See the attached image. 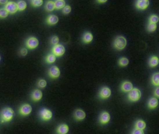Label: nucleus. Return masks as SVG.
Returning a JSON list of instances; mask_svg holds the SVG:
<instances>
[{"label": "nucleus", "mask_w": 159, "mask_h": 134, "mask_svg": "<svg viewBox=\"0 0 159 134\" xmlns=\"http://www.w3.org/2000/svg\"><path fill=\"white\" fill-rule=\"evenodd\" d=\"M31 4L35 7H38L43 5V0H31Z\"/></svg>", "instance_id": "27"}, {"label": "nucleus", "mask_w": 159, "mask_h": 134, "mask_svg": "<svg viewBox=\"0 0 159 134\" xmlns=\"http://www.w3.org/2000/svg\"><path fill=\"white\" fill-rule=\"evenodd\" d=\"M158 99L156 98V97L150 98L149 102H148V107L151 109H156V107L158 106Z\"/></svg>", "instance_id": "16"}, {"label": "nucleus", "mask_w": 159, "mask_h": 134, "mask_svg": "<svg viewBox=\"0 0 159 134\" xmlns=\"http://www.w3.org/2000/svg\"><path fill=\"white\" fill-rule=\"evenodd\" d=\"M129 63V60L125 57H122L119 60V65L120 66H122V67H124V66H127Z\"/></svg>", "instance_id": "28"}, {"label": "nucleus", "mask_w": 159, "mask_h": 134, "mask_svg": "<svg viewBox=\"0 0 159 134\" xmlns=\"http://www.w3.org/2000/svg\"><path fill=\"white\" fill-rule=\"evenodd\" d=\"M75 117L77 120H83L86 117V113L81 109H77L75 112Z\"/></svg>", "instance_id": "14"}, {"label": "nucleus", "mask_w": 159, "mask_h": 134, "mask_svg": "<svg viewBox=\"0 0 159 134\" xmlns=\"http://www.w3.org/2000/svg\"><path fill=\"white\" fill-rule=\"evenodd\" d=\"M141 96H142V93L140 90L137 88H133L131 91L129 92L127 97L130 101L134 102V101H138L140 99Z\"/></svg>", "instance_id": "2"}, {"label": "nucleus", "mask_w": 159, "mask_h": 134, "mask_svg": "<svg viewBox=\"0 0 159 134\" xmlns=\"http://www.w3.org/2000/svg\"><path fill=\"white\" fill-rule=\"evenodd\" d=\"M19 112H20V114L23 115V116H27L32 112V107L29 104H24L20 108Z\"/></svg>", "instance_id": "11"}, {"label": "nucleus", "mask_w": 159, "mask_h": 134, "mask_svg": "<svg viewBox=\"0 0 159 134\" xmlns=\"http://www.w3.org/2000/svg\"><path fill=\"white\" fill-rule=\"evenodd\" d=\"M60 74H61V72H60V70L56 66H52L49 70V76L52 77L53 78H58L60 76Z\"/></svg>", "instance_id": "9"}, {"label": "nucleus", "mask_w": 159, "mask_h": 134, "mask_svg": "<svg viewBox=\"0 0 159 134\" xmlns=\"http://www.w3.org/2000/svg\"><path fill=\"white\" fill-rule=\"evenodd\" d=\"M133 134H142V133H144V132H143V130H140V129H138V128H136L135 131H133Z\"/></svg>", "instance_id": "35"}, {"label": "nucleus", "mask_w": 159, "mask_h": 134, "mask_svg": "<svg viewBox=\"0 0 159 134\" xmlns=\"http://www.w3.org/2000/svg\"><path fill=\"white\" fill-rule=\"evenodd\" d=\"M93 40V35L92 34L90 33V32H86L84 34L83 37V40L84 43H91Z\"/></svg>", "instance_id": "19"}, {"label": "nucleus", "mask_w": 159, "mask_h": 134, "mask_svg": "<svg viewBox=\"0 0 159 134\" xmlns=\"http://www.w3.org/2000/svg\"><path fill=\"white\" fill-rule=\"evenodd\" d=\"M38 86H39V87H41V88H44L45 86H46V81H45V80H44V79L40 80L39 82H38Z\"/></svg>", "instance_id": "32"}, {"label": "nucleus", "mask_w": 159, "mask_h": 134, "mask_svg": "<svg viewBox=\"0 0 159 134\" xmlns=\"http://www.w3.org/2000/svg\"><path fill=\"white\" fill-rule=\"evenodd\" d=\"M149 0H137L135 7L137 9L141 10H144L149 6Z\"/></svg>", "instance_id": "8"}, {"label": "nucleus", "mask_w": 159, "mask_h": 134, "mask_svg": "<svg viewBox=\"0 0 159 134\" xmlns=\"http://www.w3.org/2000/svg\"><path fill=\"white\" fill-rule=\"evenodd\" d=\"M8 14H9V13H8V10L5 8H1L0 9V18H5L8 17Z\"/></svg>", "instance_id": "29"}, {"label": "nucleus", "mask_w": 159, "mask_h": 134, "mask_svg": "<svg viewBox=\"0 0 159 134\" xmlns=\"http://www.w3.org/2000/svg\"><path fill=\"white\" fill-rule=\"evenodd\" d=\"M40 116H41L42 120H45V121H47V120H49L50 119H52V117H53V113H52V112L48 110V109H44L40 112Z\"/></svg>", "instance_id": "7"}, {"label": "nucleus", "mask_w": 159, "mask_h": 134, "mask_svg": "<svg viewBox=\"0 0 159 134\" xmlns=\"http://www.w3.org/2000/svg\"><path fill=\"white\" fill-rule=\"evenodd\" d=\"M17 6H18V10H20V11H22V10H25L26 7H27V3H26L24 1H19L17 2Z\"/></svg>", "instance_id": "24"}, {"label": "nucleus", "mask_w": 159, "mask_h": 134, "mask_svg": "<svg viewBox=\"0 0 159 134\" xmlns=\"http://www.w3.org/2000/svg\"><path fill=\"white\" fill-rule=\"evenodd\" d=\"M46 10L48 12H51L53 10H54V9H55V2H53V1H49V2H46V6H45Z\"/></svg>", "instance_id": "22"}, {"label": "nucleus", "mask_w": 159, "mask_h": 134, "mask_svg": "<svg viewBox=\"0 0 159 134\" xmlns=\"http://www.w3.org/2000/svg\"><path fill=\"white\" fill-rule=\"evenodd\" d=\"M159 63V59L157 56H152L149 61V65L151 67H156Z\"/></svg>", "instance_id": "20"}, {"label": "nucleus", "mask_w": 159, "mask_h": 134, "mask_svg": "<svg viewBox=\"0 0 159 134\" xmlns=\"http://www.w3.org/2000/svg\"><path fill=\"white\" fill-rule=\"evenodd\" d=\"M68 131V125L65 124H61L57 128V133L61 134H66L67 133Z\"/></svg>", "instance_id": "18"}, {"label": "nucleus", "mask_w": 159, "mask_h": 134, "mask_svg": "<svg viewBox=\"0 0 159 134\" xmlns=\"http://www.w3.org/2000/svg\"><path fill=\"white\" fill-rule=\"evenodd\" d=\"M152 83L155 86H159V73H156L152 76Z\"/></svg>", "instance_id": "23"}, {"label": "nucleus", "mask_w": 159, "mask_h": 134, "mask_svg": "<svg viewBox=\"0 0 159 134\" xmlns=\"http://www.w3.org/2000/svg\"><path fill=\"white\" fill-rule=\"evenodd\" d=\"M0 59H1V57H0Z\"/></svg>", "instance_id": "40"}, {"label": "nucleus", "mask_w": 159, "mask_h": 134, "mask_svg": "<svg viewBox=\"0 0 159 134\" xmlns=\"http://www.w3.org/2000/svg\"><path fill=\"white\" fill-rule=\"evenodd\" d=\"M97 1L99 3H105V2H106L108 0H97Z\"/></svg>", "instance_id": "39"}, {"label": "nucleus", "mask_w": 159, "mask_h": 134, "mask_svg": "<svg viewBox=\"0 0 159 134\" xmlns=\"http://www.w3.org/2000/svg\"><path fill=\"white\" fill-rule=\"evenodd\" d=\"M53 53L56 56H61L65 53V48L63 45H55L53 48Z\"/></svg>", "instance_id": "4"}, {"label": "nucleus", "mask_w": 159, "mask_h": 134, "mask_svg": "<svg viewBox=\"0 0 159 134\" xmlns=\"http://www.w3.org/2000/svg\"><path fill=\"white\" fill-rule=\"evenodd\" d=\"M46 62L48 63H53V62H55L56 60V56L54 54H49L47 56L46 59Z\"/></svg>", "instance_id": "26"}, {"label": "nucleus", "mask_w": 159, "mask_h": 134, "mask_svg": "<svg viewBox=\"0 0 159 134\" xmlns=\"http://www.w3.org/2000/svg\"><path fill=\"white\" fill-rule=\"evenodd\" d=\"M8 2V0H0V5H6Z\"/></svg>", "instance_id": "38"}, {"label": "nucleus", "mask_w": 159, "mask_h": 134, "mask_svg": "<svg viewBox=\"0 0 159 134\" xmlns=\"http://www.w3.org/2000/svg\"><path fill=\"white\" fill-rule=\"evenodd\" d=\"M159 18L158 16H157L156 15H152L149 18V21L150 23H153V24H156V23L158 22Z\"/></svg>", "instance_id": "31"}, {"label": "nucleus", "mask_w": 159, "mask_h": 134, "mask_svg": "<svg viewBox=\"0 0 159 134\" xmlns=\"http://www.w3.org/2000/svg\"><path fill=\"white\" fill-rule=\"evenodd\" d=\"M14 112L10 108H5L1 112V118L2 122H9L13 119Z\"/></svg>", "instance_id": "1"}, {"label": "nucleus", "mask_w": 159, "mask_h": 134, "mask_svg": "<svg viewBox=\"0 0 159 134\" xmlns=\"http://www.w3.org/2000/svg\"><path fill=\"white\" fill-rule=\"evenodd\" d=\"M127 45V40L123 36H119L116 37L113 43L114 48L117 50H122L124 49V47Z\"/></svg>", "instance_id": "3"}, {"label": "nucleus", "mask_w": 159, "mask_h": 134, "mask_svg": "<svg viewBox=\"0 0 159 134\" xmlns=\"http://www.w3.org/2000/svg\"><path fill=\"white\" fill-rule=\"evenodd\" d=\"M145 127H146V123L143 120H138L136 122V123H135V128L143 130L144 129Z\"/></svg>", "instance_id": "25"}, {"label": "nucleus", "mask_w": 159, "mask_h": 134, "mask_svg": "<svg viewBox=\"0 0 159 134\" xmlns=\"http://www.w3.org/2000/svg\"><path fill=\"white\" fill-rule=\"evenodd\" d=\"M5 9L8 11L9 13H11V14H13V13H16L18 10V6L17 3L14 2H8V3L5 5Z\"/></svg>", "instance_id": "5"}, {"label": "nucleus", "mask_w": 159, "mask_h": 134, "mask_svg": "<svg viewBox=\"0 0 159 134\" xmlns=\"http://www.w3.org/2000/svg\"><path fill=\"white\" fill-rule=\"evenodd\" d=\"M42 92L39 89H35V91L32 93V98L33 101H38L41 99Z\"/></svg>", "instance_id": "15"}, {"label": "nucleus", "mask_w": 159, "mask_h": 134, "mask_svg": "<svg viewBox=\"0 0 159 134\" xmlns=\"http://www.w3.org/2000/svg\"><path fill=\"white\" fill-rule=\"evenodd\" d=\"M154 95L156 96V97H159V87L156 88V90L154 92Z\"/></svg>", "instance_id": "37"}, {"label": "nucleus", "mask_w": 159, "mask_h": 134, "mask_svg": "<svg viewBox=\"0 0 159 134\" xmlns=\"http://www.w3.org/2000/svg\"><path fill=\"white\" fill-rule=\"evenodd\" d=\"M38 39L35 38V37H30L28 40H27L26 42V46L28 47L29 48H30V49H34L36 47H38Z\"/></svg>", "instance_id": "6"}, {"label": "nucleus", "mask_w": 159, "mask_h": 134, "mask_svg": "<svg viewBox=\"0 0 159 134\" xmlns=\"http://www.w3.org/2000/svg\"><path fill=\"white\" fill-rule=\"evenodd\" d=\"M110 114L106 112H104L101 114L100 117V122L102 124H106L108 122L110 121Z\"/></svg>", "instance_id": "12"}, {"label": "nucleus", "mask_w": 159, "mask_h": 134, "mask_svg": "<svg viewBox=\"0 0 159 134\" xmlns=\"http://www.w3.org/2000/svg\"><path fill=\"white\" fill-rule=\"evenodd\" d=\"M71 10H72V9H71V7L69 6V5H66V6H65L64 7L63 13H64V14H68V13L71 12Z\"/></svg>", "instance_id": "33"}, {"label": "nucleus", "mask_w": 159, "mask_h": 134, "mask_svg": "<svg viewBox=\"0 0 159 134\" xmlns=\"http://www.w3.org/2000/svg\"><path fill=\"white\" fill-rule=\"evenodd\" d=\"M20 53H21V56H26L27 54V50L26 48H22L21 51H20Z\"/></svg>", "instance_id": "36"}, {"label": "nucleus", "mask_w": 159, "mask_h": 134, "mask_svg": "<svg viewBox=\"0 0 159 134\" xmlns=\"http://www.w3.org/2000/svg\"><path fill=\"white\" fill-rule=\"evenodd\" d=\"M132 89L133 84L130 82H124L121 85V89L124 93H129Z\"/></svg>", "instance_id": "13"}, {"label": "nucleus", "mask_w": 159, "mask_h": 134, "mask_svg": "<svg viewBox=\"0 0 159 134\" xmlns=\"http://www.w3.org/2000/svg\"><path fill=\"white\" fill-rule=\"evenodd\" d=\"M58 42H59V38L57 37V36H53V37H52L51 43L53 45H54V46H55V45H57Z\"/></svg>", "instance_id": "34"}, {"label": "nucleus", "mask_w": 159, "mask_h": 134, "mask_svg": "<svg viewBox=\"0 0 159 134\" xmlns=\"http://www.w3.org/2000/svg\"><path fill=\"white\" fill-rule=\"evenodd\" d=\"M157 29V25L156 24H153V23H150L147 26V30L150 32H153L156 30Z\"/></svg>", "instance_id": "30"}, {"label": "nucleus", "mask_w": 159, "mask_h": 134, "mask_svg": "<svg viewBox=\"0 0 159 134\" xmlns=\"http://www.w3.org/2000/svg\"><path fill=\"white\" fill-rule=\"evenodd\" d=\"M55 9L60 10L66 6V3L64 0H56L55 2Z\"/></svg>", "instance_id": "21"}, {"label": "nucleus", "mask_w": 159, "mask_h": 134, "mask_svg": "<svg viewBox=\"0 0 159 134\" xmlns=\"http://www.w3.org/2000/svg\"><path fill=\"white\" fill-rule=\"evenodd\" d=\"M111 95V89H109L107 86H104L101 89L100 92V97L102 99H106L110 97Z\"/></svg>", "instance_id": "10"}, {"label": "nucleus", "mask_w": 159, "mask_h": 134, "mask_svg": "<svg viewBox=\"0 0 159 134\" xmlns=\"http://www.w3.org/2000/svg\"><path fill=\"white\" fill-rule=\"evenodd\" d=\"M46 22L49 24V25H55L58 22V18L57 16H55V15H52L49 16L46 19Z\"/></svg>", "instance_id": "17"}]
</instances>
